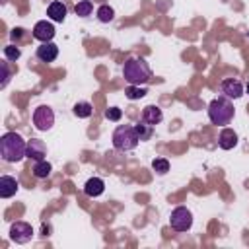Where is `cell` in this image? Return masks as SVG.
Instances as JSON below:
<instances>
[{
  "instance_id": "obj_18",
  "label": "cell",
  "mask_w": 249,
  "mask_h": 249,
  "mask_svg": "<svg viewBox=\"0 0 249 249\" xmlns=\"http://www.w3.org/2000/svg\"><path fill=\"white\" fill-rule=\"evenodd\" d=\"M134 128H136L140 140H148V138H152V134H154V126H152L150 123H146L144 119H142L140 123H136Z\"/></svg>"
},
{
  "instance_id": "obj_22",
  "label": "cell",
  "mask_w": 249,
  "mask_h": 249,
  "mask_svg": "<svg viewBox=\"0 0 249 249\" xmlns=\"http://www.w3.org/2000/svg\"><path fill=\"white\" fill-rule=\"evenodd\" d=\"M152 167H154V171H158L160 175H165V173L169 171V161H167L165 158H156V160H152Z\"/></svg>"
},
{
  "instance_id": "obj_24",
  "label": "cell",
  "mask_w": 249,
  "mask_h": 249,
  "mask_svg": "<svg viewBox=\"0 0 249 249\" xmlns=\"http://www.w3.org/2000/svg\"><path fill=\"white\" fill-rule=\"evenodd\" d=\"M21 56V51H19V47H16V45H8V47H4V58L6 60H18Z\"/></svg>"
},
{
  "instance_id": "obj_4",
  "label": "cell",
  "mask_w": 249,
  "mask_h": 249,
  "mask_svg": "<svg viewBox=\"0 0 249 249\" xmlns=\"http://www.w3.org/2000/svg\"><path fill=\"white\" fill-rule=\"evenodd\" d=\"M138 142H140L138 132L130 124H119L113 132V146L119 152H130L138 146Z\"/></svg>"
},
{
  "instance_id": "obj_23",
  "label": "cell",
  "mask_w": 249,
  "mask_h": 249,
  "mask_svg": "<svg viewBox=\"0 0 249 249\" xmlns=\"http://www.w3.org/2000/svg\"><path fill=\"white\" fill-rule=\"evenodd\" d=\"M124 95H126L128 99H140V97L146 95V89L140 88V86H128V88L124 89Z\"/></svg>"
},
{
  "instance_id": "obj_17",
  "label": "cell",
  "mask_w": 249,
  "mask_h": 249,
  "mask_svg": "<svg viewBox=\"0 0 249 249\" xmlns=\"http://www.w3.org/2000/svg\"><path fill=\"white\" fill-rule=\"evenodd\" d=\"M51 171H53V165H51L47 160L35 161V165H33V175H35L37 179H47V177L51 175Z\"/></svg>"
},
{
  "instance_id": "obj_12",
  "label": "cell",
  "mask_w": 249,
  "mask_h": 249,
  "mask_svg": "<svg viewBox=\"0 0 249 249\" xmlns=\"http://www.w3.org/2000/svg\"><path fill=\"white\" fill-rule=\"evenodd\" d=\"M18 189H19V183H18L14 177H10V175H2V177H0V196H2V198L14 196Z\"/></svg>"
},
{
  "instance_id": "obj_7",
  "label": "cell",
  "mask_w": 249,
  "mask_h": 249,
  "mask_svg": "<svg viewBox=\"0 0 249 249\" xmlns=\"http://www.w3.org/2000/svg\"><path fill=\"white\" fill-rule=\"evenodd\" d=\"M33 237V228L27 222H14L10 226V239L14 243H27Z\"/></svg>"
},
{
  "instance_id": "obj_15",
  "label": "cell",
  "mask_w": 249,
  "mask_h": 249,
  "mask_svg": "<svg viewBox=\"0 0 249 249\" xmlns=\"http://www.w3.org/2000/svg\"><path fill=\"white\" fill-rule=\"evenodd\" d=\"M66 6L62 4V2H58V0H54V2H51L49 4V8H47V16L53 19V21H64V18H66Z\"/></svg>"
},
{
  "instance_id": "obj_5",
  "label": "cell",
  "mask_w": 249,
  "mask_h": 249,
  "mask_svg": "<svg viewBox=\"0 0 249 249\" xmlns=\"http://www.w3.org/2000/svg\"><path fill=\"white\" fill-rule=\"evenodd\" d=\"M169 226L175 231H187L193 226V214H191V210L185 208V206L173 208L171 210V216H169Z\"/></svg>"
},
{
  "instance_id": "obj_25",
  "label": "cell",
  "mask_w": 249,
  "mask_h": 249,
  "mask_svg": "<svg viewBox=\"0 0 249 249\" xmlns=\"http://www.w3.org/2000/svg\"><path fill=\"white\" fill-rule=\"evenodd\" d=\"M0 68H2V82H0V88H6L8 82H10V76H12V72H10V68H8V60H2V62H0Z\"/></svg>"
},
{
  "instance_id": "obj_21",
  "label": "cell",
  "mask_w": 249,
  "mask_h": 249,
  "mask_svg": "<svg viewBox=\"0 0 249 249\" xmlns=\"http://www.w3.org/2000/svg\"><path fill=\"white\" fill-rule=\"evenodd\" d=\"M91 113H93V107L88 101H80V103L74 105V115L80 117V119H88Z\"/></svg>"
},
{
  "instance_id": "obj_13",
  "label": "cell",
  "mask_w": 249,
  "mask_h": 249,
  "mask_svg": "<svg viewBox=\"0 0 249 249\" xmlns=\"http://www.w3.org/2000/svg\"><path fill=\"white\" fill-rule=\"evenodd\" d=\"M237 144V134H235V130L233 128H222V132H220V136H218V146L222 148V150H231L233 146Z\"/></svg>"
},
{
  "instance_id": "obj_20",
  "label": "cell",
  "mask_w": 249,
  "mask_h": 249,
  "mask_svg": "<svg viewBox=\"0 0 249 249\" xmlns=\"http://www.w3.org/2000/svg\"><path fill=\"white\" fill-rule=\"evenodd\" d=\"M113 18H115V10H113L111 6L103 4V6L97 8V19H99L101 23H109Z\"/></svg>"
},
{
  "instance_id": "obj_11",
  "label": "cell",
  "mask_w": 249,
  "mask_h": 249,
  "mask_svg": "<svg viewBox=\"0 0 249 249\" xmlns=\"http://www.w3.org/2000/svg\"><path fill=\"white\" fill-rule=\"evenodd\" d=\"M58 56V47L49 41V43H43L41 47H37V58L43 60V62H53L54 58Z\"/></svg>"
},
{
  "instance_id": "obj_3",
  "label": "cell",
  "mask_w": 249,
  "mask_h": 249,
  "mask_svg": "<svg viewBox=\"0 0 249 249\" xmlns=\"http://www.w3.org/2000/svg\"><path fill=\"white\" fill-rule=\"evenodd\" d=\"M123 78L128 82V86H140L152 78V70L144 58L132 56L123 66Z\"/></svg>"
},
{
  "instance_id": "obj_27",
  "label": "cell",
  "mask_w": 249,
  "mask_h": 249,
  "mask_svg": "<svg viewBox=\"0 0 249 249\" xmlns=\"http://www.w3.org/2000/svg\"><path fill=\"white\" fill-rule=\"evenodd\" d=\"M23 31H25V29H21V27H14V29L10 31V37H12V41H19V39L23 37Z\"/></svg>"
},
{
  "instance_id": "obj_19",
  "label": "cell",
  "mask_w": 249,
  "mask_h": 249,
  "mask_svg": "<svg viewBox=\"0 0 249 249\" xmlns=\"http://www.w3.org/2000/svg\"><path fill=\"white\" fill-rule=\"evenodd\" d=\"M74 12H76V16H80V18H88V16H91V12H93V4H91L89 0H80V2L74 6Z\"/></svg>"
},
{
  "instance_id": "obj_1",
  "label": "cell",
  "mask_w": 249,
  "mask_h": 249,
  "mask_svg": "<svg viewBox=\"0 0 249 249\" xmlns=\"http://www.w3.org/2000/svg\"><path fill=\"white\" fill-rule=\"evenodd\" d=\"M0 156L8 163H18L27 156V142L18 132H6L0 138Z\"/></svg>"
},
{
  "instance_id": "obj_9",
  "label": "cell",
  "mask_w": 249,
  "mask_h": 249,
  "mask_svg": "<svg viewBox=\"0 0 249 249\" xmlns=\"http://www.w3.org/2000/svg\"><path fill=\"white\" fill-rule=\"evenodd\" d=\"M220 89H222V93H224L226 97H230V99H239V97L243 95V86H241V82L235 80V78H226V80L222 82Z\"/></svg>"
},
{
  "instance_id": "obj_26",
  "label": "cell",
  "mask_w": 249,
  "mask_h": 249,
  "mask_svg": "<svg viewBox=\"0 0 249 249\" xmlns=\"http://www.w3.org/2000/svg\"><path fill=\"white\" fill-rule=\"evenodd\" d=\"M105 117H107L109 121H119V119L123 117V111H121L119 107H109V109L105 111Z\"/></svg>"
},
{
  "instance_id": "obj_8",
  "label": "cell",
  "mask_w": 249,
  "mask_h": 249,
  "mask_svg": "<svg viewBox=\"0 0 249 249\" xmlns=\"http://www.w3.org/2000/svg\"><path fill=\"white\" fill-rule=\"evenodd\" d=\"M54 25L51 23V21H47V19H41V21H37L35 25H33V37L37 39V41H41V43H49V41H53V37H54Z\"/></svg>"
},
{
  "instance_id": "obj_6",
  "label": "cell",
  "mask_w": 249,
  "mask_h": 249,
  "mask_svg": "<svg viewBox=\"0 0 249 249\" xmlns=\"http://www.w3.org/2000/svg\"><path fill=\"white\" fill-rule=\"evenodd\" d=\"M33 124L37 130H51L54 124V113L49 105H39L33 111Z\"/></svg>"
},
{
  "instance_id": "obj_28",
  "label": "cell",
  "mask_w": 249,
  "mask_h": 249,
  "mask_svg": "<svg viewBox=\"0 0 249 249\" xmlns=\"http://www.w3.org/2000/svg\"><path fill=\"white\" fill-rule=\"evenodd\" d=\"M247 93H249V82H247Z\"/></svg>"
},
{
  "instance_id": "obj_14",
  "label": "cell",
  "mask_w": 249,
  "mask_h": 249,
  "mask_svg": "<svg viewBox=\"0 0 249 249\" xmlns=\"http://www.w3.org/2000/svg\"><path fill=\"white\" fill-rule=\"evenodd\" d=\"M105 191V183H103V179H99V177H89L88 181H86V185H84V193L88 195V196H99L101 193Z\"/></svg>"
},
{
  "instance_id": "obj_2",
  "label": "cell",
  "mask_w": 249,
  "mask_h": 249,
  "mask_svg": "<svg viewBox=\"0 0 249 249\" xmlns=\"http://www.w3.org/2000/svg\"><path fill=\"white\" fill-rule=\"evenodd\" d=\"M235 115V109H233V103L230 101V97L226 95H220V97H214L208 105V119L212 124L216 126H226L231 123Z\"/></svg>"
},
{
  "instance_id": "obj_10",
  "label": "cell",
  "mask_w": 249,
  "mask_h": 249,
  "mask_svg": "<svg viewBox=\"0 0 249 249\" xmlns=\"http://www.w3.org/2000/svg\"><path fill=\"white\" fill-rule=\"evenodd\" d=\"M45 156H47V146H45V142L39 140V138H31V140L27 142V158H31V160H35V161H41V160H45Z\"/></svg>"
},
{
  "instance_id": "obj_16",
  "label": "cell",
  "mask_w": 249,
  "mask_h": 249,
  "mask_svg": "<svg viewBox=\"0 0 249 249\" xmlns=\"http://www.w3.org/2000/svg\"><path fill=\"white\" fill-rule=\"evenodd\" d=\"M142 119L154 126V124L161 123L163 113H161V109H160L158 105H146V107H144V111H142Z\"/></svg>"
}]
</instances>
